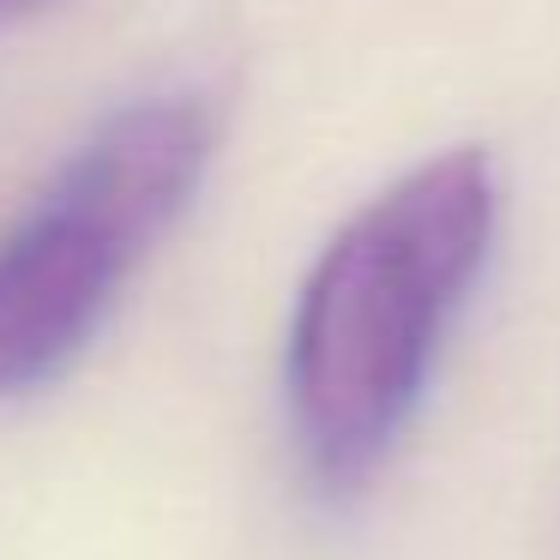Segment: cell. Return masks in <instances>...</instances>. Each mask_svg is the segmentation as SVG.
I'll list each match as a JSON object with an SVG mask.
<instances>
[{
	"mask_svg": "<svg viewBox=\"0 0 560 560\" xmlns=\"http://www.w3.org/2000/svg\"><path fill=\"white\" fill-rule=\"evenodd\" d=\"M494 163L458 145L374 194L314 259L290 319L283 398L302 470L355 494L416 416L494 247Z\"/></svg>",
	"mask_w": 560,
	"mask_h": 560,
	"instance_id": "cell-1",
	"label": "cell"
},
{
	"mask_svg": "<svg viewBox=\"0 0 560 560\" xmlns=\"http://www.w3.org/2000/svg\"><path fill=\"white\" fill-rule=\"evenodd\" d=\"M218 151L206 97L115 109L0 235V398L55 380L109 319L133 266L194 206Z\"/></svg>",
	"mask_w": 560,
	"mask_h": 560,
	"instance_id": "cell-2",
	"label": "cell"
},
{
	"mask_svg": "<svg viewBox=\"0 0 560 560\" xmlns=\"http://www.w3.org/2000/svg\"><path fill=\"white\" fill-rule=\"evenodd\" d=\"M55 0H0V19H19V13H43Z\"/></svg>",
	"mask_w": 560,
	"mask_h": 560,
	"instance_id": "cell-3",
	"label": "cell"
}]
</instances>
